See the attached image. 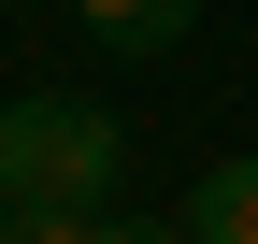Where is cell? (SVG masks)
I'll return each instance as SVG.
<instances>
[{"label": "cell", "mask_w": 258, "mask_h": 244, "mask_svg": "<svg viewBox=\"0 0 258 244\" xmlns=\"http://www.w3.org/2000/svg\"><path fill=\"white\" fill-rule=\"evenodd\" d=\"M129 187V130L101 101H0V201H57V216H101Z\"/></svg>", "instance_id": "obj_1"}, {"label": "cell", "mask_w": 258, "mask_h": 244, "mask_svg": "<svg viewBox=\"0 0 258 244\" xmlns=\"http://www.w3.org/2000/svg\"><path fill=\"white\" fill-rule=\"evenodd\" d=\"M0 244H172L158 216H57V201H0Z\"/></svg>", "instance_id": "obj_2"}, {"label": "cell", "mask_w": 258, "mask_h": 244, "mask_svg": "<svg viewBox=\"0 0 258 244\" xmlns=\"http://www.w3.org/2000/svg\"><path fill=\"white\" fill-rule=\"evenodd\" d=\"M72 15H86V43L158 57V43H186V15H201V0H72Z\"/></svg>", "instance_id": "obj_3"}, {"label": "cell", "mask_w": 258, "mask_h": 244, "mask_svg": "<svg viewBox=\"0 0 258 244\" xmlns=\"http://www.w3.org/2000/svg\"><path fill=\"white\" fill-rule=\"evenodd\" d=\"M186 244H258V158L201 172V201H186Z\"/></svg>", "instance_id": "obj_4"}]
</instances>
